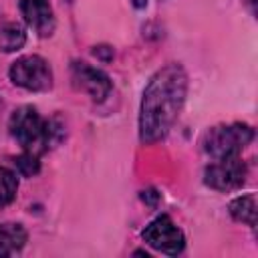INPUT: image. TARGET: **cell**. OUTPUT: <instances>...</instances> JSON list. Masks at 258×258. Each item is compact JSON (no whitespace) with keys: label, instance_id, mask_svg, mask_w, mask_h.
I'll return each mask as SVG.
<instances>
[{"label":"cell","instance_id":"obj_1","mask_svg":"<svg viewBox=\"0 0 258 258\" xmlns=\"http://www.w3.org/2000/svg\"><path fill=\"white\" fill-rule=\"evenodd\" d=\"M187 95V75L181 64H165L147 83L139 107V139L155 143L175 123Z\"/></svg>","mask_w":258,"mask_h":258},{"label":"cell","instance_id":"obj_2","mask_svg":"<svg viewBox=\"0 0 258 258\" xmlns=\"http://www.w3.org/2000/svg\"><path fill=\"white\" fill-rule=\"evenodd\" d=\"M10 135L16 139V143L30 153H44L52 149L62 137L64 127L56 119H44L34 107L24 105L18 107L8 121Z\"/></svg>","mask_w":258,"mask_h":258},{"label":"cell","instance_id":"obj_3","mask_svg":"<svg viewBox=\"0 0 258 258\" xmlns=\"http://www.w3.org/2000/svg\"><path fill=\"white\" fill-rule=\"evenodd\" d=\"M254 139V129L246 123L216 125L202 135V149L212 159L240 155L242 149Z\"/></svg>","mask_w":258,"mask_h":258},{"label":"cell","instance_id":"obj_4","mask_svg":"<svg viewBox=\"0 0 258 258\" xmlns=\"http://www.w3.org/2000/svg\"><path fill=\"white\" fill-rule=\"evenodd\" d=\"M10 81L26 91H48L52 87V69L42 56L28 54L20 56L10 64Z\"/></svg>","mask_w":258,"mask_h":258},{"label":"cell","instance_id":"obj_5","mask_svg":"<svg viewBox=\"0 0 258 258\" xmlns=\"http://www.w3.org/2000/svg\"><path fill=\"white\" fill-rule=\"evenodd\" d=\"M141 236H143V242L147 246H151L153 250L167 254V256H177L185 248L183 232L175 226V222L167 214H161L155 220H151L145 226Z\"/></svg>","mask_w":258,"mask_h":258},{"label":"cell","instance_id":"obj_6","mask_svg":"<svg viewBox=\"0 0 258 258\" xmlns=\"http://www.w3.org/2000/svg\"><path fill=\"white\" fill-rule=\"evenodd\" d=\"M246 175H248V167L242 161V157L232 155V157L214 159L204 171V181L216 191H234L244 185Z\"/></svg>","mask_w":258,"mask_h":258},{"label":"cell","instance_id":"obj_7","mask_svg":"<svg viewBox=\"0 0 258 258\" xmlns=\"http://www.w3.org/2000/svg\"><path fill=\"white\" fill-rule=\"evenodd\" d=\"M71 81L77 91L87 93L93 101H103L109 97L113 83L107 73H103L97 67H91L89 62H73L71 67Z\"/></svg>","mask_w":258,"mask_h":258},{"label":"cell","instance_id":"obj_8","mask_svg":"<svg viewBox=\"0 0 258 258\" xmlns=\"http://www.w3.org/2000/svg\"><path fill=\"white\" fill-rule=\"evenodd\" d=\"M20 10L26 24L38 36H50L54 32V14L48 0H20Z\"/></svg>","mask_w":258,"mask_h":258},{"label":"cell","instance_id":"obj_9","mask_svg":"<svg viewBox=\"0 0 258 258\" xmlns=\"http://www.w3.org/2000/svg\"><path fill=\"white\" fill-rule=\"evenodd\" d=\"M28 234L22 224H0V256H16L24 248Z\"/></svg>","mask_w":258,"mask_h":258},{"label":"cell","instance_id":"obj_10","mask_svg":"<svg viewBox=\"0 0 258 258\" xmlns=\"http://www.w3.org/2000/svg\"><path fill=\"white\" fill-rule=\"evenodd\" d=\"M230 214L234 220L248 224V226H256V196L254 194H246L240 196L236 200L230 202Z\"/></svg>","mask_w":258,"mask_h":258},{"label":"cell","instance_id":"obj_11","mask_svg":"<svg viewBox=\"0 0 258 258\" xmlns=\"http://www.w3.org/2000/svg\"><path fill=\"white\" fill-rule=\"evenodd\" d=\"M26 40L24 28L16 22H8L0 28V50L4 52H14L18 50Z\"/></svg>","mask_w":258,"mask_h":258},{"label":"cell","instance_id":"obj_12","mask_svg":"<svg viewBox=\"0 0 258 258\" xmlns=\"http://www.w3.org/2000/svg\"><path fill=\"white\" fill-rule=\"evenodd\" d=\"M16 191H18L16 173L8 167H0V208H6L8 204H12V200L16 198Z\"/></svg>","mask_w":258,"mask_h":258},{"label":"cell","instance_id":"obj_13","mask_svg":"<svg viewBox=\"0 0 258 258\" xmlns=\"http://www.w3.org/2000/svg\"><path fill=\"white\" fill-rule=\"evenodd\" d=\"M14 165H16V171L24 177H32L40 171V161H38V155L36 153H30V151H24L20 153L18 157H14Z\"/></svg>","mask_w":258,"mask_h":258},{"label":"cell","instance_id":"obj_14","mask_svg":"<svg viewBox=\"0 0 258 258\" xmlns=\"http://www.w3.org/2000/svg\"><path fill=\"white\" fill-rule=\"evenodd\" d=\"M131 4H133L135 8H143V6L147 4V0H131Z\"/></svg>","mask_w":258,"mask_h":258},{"label":"cell","instance_id":"obj_15","mask_svg":"<svg viewBox=\"0 0 258 258\" xmlns=\"http://www.w3.org/2000/svg\"><path fill=\"white\" fill-rule=\"evenodd\" d=\"M246 2H248V4H250V6L254 8V2H256V0H246Z\"/></svg>","mask_w":258,"mask_h":258}]
</instances>
